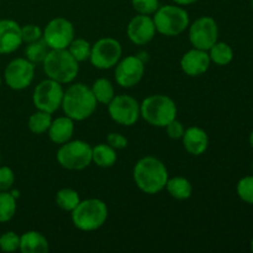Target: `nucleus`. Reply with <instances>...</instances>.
Segmentation results:
<instances>
[{
    "label": "nucleus",
    "instance_id": "20",
    "mask_svg": "<svg viewBox=\"0 0 253 253\" xmlns=\"http://www.w3.org/2000/svg\"><path fill=\"white\" fill-rule=\"evenodd\" d=\"M19 250L22 253H46L49 245L46 237L37 231H27L20 236Z\"/></svg>",
    "mask_w": 253,
    "mask_h": 253
},
{
    "label": "nucleus",
    "instance_id": "23",
    "mask_svg": "<svg viewBox=\"0 0 253 253\" xmlns=\"http://www.w3.org/2000/svg\"><path fill=\"white\" fill-rule=\"evenodd\" d=\"M91 91H93L94 96H95L96 101L104 105H108L115 96V90L111 84V82L106 78H99L96 79L91 86Z\"/></svg>",
    "mask_w": 253,
    "mask_h": 253
},
{
    "label": "nucleus",
    "instance_id": "5",
    "mask_svg": "<svg viewBox=\"0 0 253 253\" xmlns=\"http://www.w3.org/2000/svg\"><path fill=\"white\" fill-rule=\"evenodd\" d=\"M108 207L100 199H86L77 205L72 211L73 225L81 231H95L105 224Z\"/></svg>",
    "mask_w": 253,
    "mask_h": 253
},
{
    "label": "nucleus",
    "instance_id": "12",
    "mask_svg": "<svg viewBox=\"0 0 253 253\" xmlns=\"http://www.w3.org/2000/svg\"><path fill=\"white\" fill-rule=\"evenodd\" d=\"M42 39L51 49L68 48L74 39L73 24L64 17H56L46 25Z\"/></svg>",
    "mask_w": 253,
    "mask_h": 253
},
{
    "label": "nucleus",
    "instance_id": "2",
    "mask_svg": "<svg viewBox=\"0 0 253 253\" xmlns=\"http://www.w3.org/2000/svg\"><path fill=\"white\" fill-rule=\"evenodd\" d=\"M95 96L85 84L77 83L69 86L63 94L62 109L66 116L73 121H83L90 118L96 109Z\"/></svg>",
    "mask_w": 253,
    "mask_h": 253
},
{
    "label": "nucleus",
    "instance_id": "40",
    "mask_svg": "<svg viewBox=\"0 0 253 253\" xmlns=\"http://www.w3.org/2000/svg\"><path fill=\"white\" fill-rule=\"evenodd\" d=\"M250 145H251V147L253 148V131L251 132V135H250Z\"/></svg>",
    "mask_w": 253,
    "mask_h": 253
},
{
    "label": "nucleus",
    "instance_id": "6",
    "mask_svg": "<svg viewBox=\"0 0 253 253\" xmlns=\"http://www.w3.org/2000/svg\"><path fill=\"white\" fill-rule=\"evenodd\" d=\"M156 31L165 36H178L189 26V15L183 7L175 5L160 6L153 16Z\"/></svg>",
    "mask_w": 253,
    "mask_h": 253
},
{
    "label": "nucleus",
    "instance_id": "24",
    "mask_svg": "<svg viewBox=\"0 0 253 253\" xmlns=\"http://www.w3.org/2000/svg\"><path fill=\"white\" fill-rule=\"evenodd\" d=\"M210 61L217 66H227L234 58V51L226 42H216L209 49Z\"/></svg>",
    "mask_w": 253,
    "mask_h": 253
},
{
    "label": "nucleus",
    "instance_id": "4",
    "mask_svg": "<svg viewBox=\"0 0 253 253\" xmlns=\"http://www.w3.org/2000/svg\"><path fill=\"white\" fill-rule=\"evenodd\" d=\"M140 111L146 123L155 127H166L177 116V105L169 96L156 94L142 101Z\"/></svg>",
    "mask_w": 253,
    "mask_h": 253
},
{
    "label": "nucleus",
    "instance_id": "11",
    "mask_svg": "<svg viewBox=\"0 0 253 253\" xmlns=\"http://www.w3.org/2000/svg\"><path fill=\"white\" fill-rule=\"evenodd\" d=\"M219 29L212 17L202 16L195 20L189 27V41L194 48L209 51L217 42Z\"/></svg>",
    "mask_w": 253,
    "mask_h": 253
},
{
    "label": "nucleus",
    "instance_id": "29",
    "mask_svg": "<svg viewBox=\"0 0 253 253\" xmlns=\"http://www.w3.org/2000/svg\"><path fill=\"white\" fill-rule=\"evenodd\" d=\"M69 53L78 62H84L89 59L91 53V44L84 39H73L71 44L67 48Z\"/></svg>",
    "mask_w": 253,
    "mask_h": 253
},
{
    "label": "nucleus",
    "instance_id": "30",
    "mask_svg": "<svg viewBox=\"0 0 253 253\" xmlns=\"http://www.w3.org/2000/svg\"><path fill=\"white\" fill-rule=\"evenodd\" d=\"M237 195L242 202L253 205V175H247L240 179L236 187Z\"/></svg>",
    "mask_w": 253,
    "mask_h": 253
},
{
    "label": "nucleus",
    "instance_id": "13",
    "mask_svg": "<svg viewBox=\"0 0 253 253\" xmlns=\"http://www.w3.org/2000/svg\"><path fill=\"white\" fill-rule=\"evenodd\" d=\"M35 77V64L27 58H15L4 71V79L12 90H22L31 85Z\"/></svg>",
    "mask_w": 253,
    "mask_h": 253
},
{
    "label": "nucleus",
    "instance_id": "39",
    "mask_svg": "<svg viewBox=\"0 0 253 253\" xmlns=\"http://www.w3.org/2000/svg\"><path fill=\"white\" fill-rule=\"evenodd\" d=\"M10 193H11V195L15 198V199H16V198H19V195H20L19 190H12V192H10Z\"/></svg>",
    "mask_w": 253,
    "mask_h": 253
},
{
    "label": "nucleus",
    "instance_id": "43",
    "mask_svg": "<svg viewBox=\"0 0 253 253\" xmlns=\"http://www.w3.org/2000/svg\"><path fill=\"white\" fill-rule=\"evenodd\" d=\"M251 2H252V7H253V0H251Z\"/></svg>",
    "mask_w": 253,
    "mask_h": 253
},
{
    "label": "nucleus",
    "instance_id": "33",
    "mask_svg": "<svg viewBox=\"0 0 253 253\" xmlns=\"http://www.w3.org/2000/svg\"><path fill=\"white\" fill-rule=\"evenodd\" d=\"M21 36L22 42L31 43V42H35L37 41V40L42 39V30L40 29L37 25H25V26L21 27Z\"/></svg>",
    "mask_w": 253,
    "mask_h": 253
},
{
    "label": "nucleus",
    "instance_id": "9",
    "mask_svg": "<svg viewBox=\"0 0 253 253\" xmlns=\"http://www.w3.org/2000/svg\"><path fill=\"white\" fill-rule=\"evenodd\" d=\"M123 48L118 40L105 37L96 41L91 46V53L89 59L91 64L98 69H110L120 61Z\"/></svg>",
    "mask_w": 253,
    "mask_h": 253
},
{
    "label": "nucleus",
    "instance_id": "17",
    "mask_svg": "<svg viewBox=\"0 0 253 253\" xmlns=\"http://www.w3.org/2000/svg\"><path fill=\"white\" fill-rule=\"evenodd\" d=\"M210 57L208 51L193 48L183 54L180 59L182 71L189 77H198L204 74L210 67Z\"/></svg>",
    "mask_w": 253,
    "mask_h": 253
},
{
    "label": "nucleus",
    "instance_id": "37",
    "mask_svg": "<svg viewBox=\"0 0 253 253\" xmlns=\"http://www.w3.org/2000/svg\"><path fill=\"white\" fill-rule=\"evenodd\" d=\"M173 1L178 5H190V4H194V2H197L198 0H173Z\"/></svg>",
    "mask_w": 253,
    "mask_h": 253
},
{
    "label": "nucleus",
    "instance_id": "36",
    "mask_svg": "<svg viewBox=\"0 0 253 253\" xmlns=\"http://www.w3.org/2000/svg\"><path fill=\"white\" fill-rule=\"evenodd\" d=\"M106 142H108L109 146L115 148V150H123V148L127 147L128 145L127 138L118 132L109 133L108 137H106Z\"/></svg>",
    "mask_w": 253,
    "mask_h": 253
},
{
    "label": "nucleus",
    "instance_id": "28",
    "mask_svg": "<svg viewBox=\"0 0 253 253\" xmlns=\"http://www.w3.org/2000/svg\"><path fill=\"white\" fill-rule=\"evenodd\" d=\"M16 212V199L10 192H0V222H7Z\"/></svg>",
    "mask_w": 253,
    "mask_h": 253
},
{
    "label": "nucleus",
    "instance_id": "41",
    "mask_svg": "<svg viewBox=\"0 0 253 253\" xmlns=\"http://www.w3.org/2000/svg\"><path fill=\"white\" fill-rule=\"evenodd\" d=\"M251 250L253 251V240H252V242H251Z\"/></svg>",
    "mask_w": 253,
    "mask_h": 253
},
{
    "label": "nucleus",
    "instance_id": "34",
    "mask_svg": "<svg viewBox=\"0 0 253 253\" xmlns=\"http://www.w3.org/2000/svg\"><path fill=\"white\" fill-rule=\"evenodd\" d=\"M15 182V174L11 168L0 167V192H6L11 189L12 184Z\"/></svg>",
    "mask_w": 253,
    "mask_h": 253
},
{
    "label": "nucleus",
    "instance_id": "14",
    "mask_svg": "<svg viewBox=\"0 0 253 253\" xmlns=\"http://www.w3.org/2000/svg\"><path fill=\"white\" fill-rule=\"evenodd\" d=\"M145 74V63L137 56H127L118 62L115 81L123 88H132L138 84Z\"/></svg>",
    "mask_w": 253,
    "mask_h": 253
},
{
    "label": "nucleus",
    "instance_id": "18",
    "mask_svg": "<svg viewBox=\"0 0 253 253\" xmlns=\"http://www.w3.org/2000/svg\"><path fill=\"white\" fill-rule=\"evenodd\" d=\"M183 146L185 151L193 156H200L208 150L209 146V137L208 133L203 128L193 126L184 131L182 137Z\"/></svg>",
    "mask_w": 253,
    "mask_h": 253
},
{
    "label": "nucleus",
    "instance_id": "22",
    "mask_svg": "<svg viewBox=\"0 0 253 253\" xmlns=\"http://www.w3.org/2000/svg\"><path fill=\"white\" fill-rule=\"evenodd\" d=\"M167 192L169 193L170 197L178 200H185L190 198L193 193V187L188 179L183 177L168 178V182L166 184Z\"/></svg>",
    "mask_w": 253,
    "mask_h": 253
},
{
    "label": "nucleus",
    "instance_id": "19",
    "mask_svg": "<svg viewBox=\"0 0 253 253\" xmlns=\"http://www.w3.org/2000/svg\"><path fill=\"white\" fill-rule=\"evenodd\" d=\"M74 132V123L68 116H61L52 120L48 128L49 140L56 145H63L68 142Z\"/></svg>",
    "mask_w": 253,
    "mask_h": 253
},
{
    "label": "nucleus",
    "instance_id": "1",
    "mask_svg": "<svg viewBox=\"0 0 253 253\" xmlns=\"http://www.w3.org/2000/svg\"><path fill=\"white\" fill-rule=\"evenodd\" d=\"M133 180L140 190L146 194H157L162 192L168 182V170L158 158L143 157L133 168Z\"/></svg>",
    "mask_w": 253,
    "mask_h": 253
},
{
    "label": "nucleus",
    "instance_id": "16",
    "mask_svg": "<svg viewBox=\"0 0 253 253\" xmlns=\"http://www.w3.org/2000/svg\"><path fill=\"white\" fill-rule=\"evenodd\" d=\"M21 43V26L14 20H0V54L12 53Z\"/></svg>",
    "mask_w": 253,
    "mask_h": 253
},
{
    "label": "nucleus",
    "instance_id": "25",
    "mask_svg": "<svg viewBox=\"0 0 253 253\" xmlns=\"http://www.w3.org/2000/svg\"><path fill=\"white\" fill-rule=\"evenodd\" d=\"M56 203L62 210L64 211H73L77 208V205L81 203V198H79L78 192L71 188H64L57 192L56 195Z\"/></svg>",
    "mask_w": 253,
    "mask_h": 253
},
{
    "label": "nucleus",
    "instance_id": "31",
    "mask_svg": "<svg viewBox=\"0 0 253 253\" xmlns=\"http://www.w3.org/2000/svg\"><path fill=\"white\" fill-rule=\"evenodd\" d=\"M20 247V236L15 232L7 231L0 236V250L4 252H15Z\"/></svg>",
    "mask_w": 253,
    "mask_h": 253
},
{
    "label": "nucleus",
    "instance_id": "15",
    "mask_svg": "<svg viewBox=\"0 0 253 253\" xmlns=\"http://www.w3.org/2000/svg\"><path fill=\"white\" fill-rule=\"evenodd\" d=\"M127 36L132 43L137 46L147 44L156 36V26L150 15L138 14L127 25Z\"/></svg>",
    "mask_w": 253,
    "mask_h": 253
},
{
    "label": "nucleus",
    "instance_id": "45",
    "mask_svg": "<svg viewBox=\"0 0 253 253\" xmlns=\"http://www.w3.org/2000/svg\"><path fill=\"white\" fill-rule=\"evenodd\" d=\"M0 161H1V158H0Z\"/></svg>",
    "mask_w": 253,
    "mask_h": 253
},
{
    "label": "nucleus",
    "instance_id": "8",
    "mask_svg": "<svg viewBox=\"0 0 253 253\" xmlns=\"http://www.w3.org/2000/svg\"><path fill=\"white\" fill-rule=\"evenodd\" d=\"M63 94L62 84L48 78L37 84L32 95V101L37 110L53 114L62 106Z\"/></svg>",
    "mask_w": 253,
    "mask_h": 253
},
{
    "label": "nucleus",
    "instance_id": "38",
    "mask_svg": "<svg viewBox=\"0 0 253 253\" xmlns=\"http://www.w3.org/2000/svg\"><path fill=\"white\" fill-rule=\"evenodd\" d=\"M136 56H137L138 58H140L141 61L143 62V63H146V61H147V59H148L147 52H140V53H137V54H136Z\"/></svg>",
    "mask_w": 253,
    "mask_h": 253
},
{
    "label": "nucleus",
    "instance_id": "35",
    "mask_svg": "<svg viewBox=\"0 0 253 253\" xmlns=\"http://www.w3.org/2000/svg\"><path fill=\"white\" fill-rule=\"evenodd\" d=\"M166 130H167L168 136L173 140H179V138L183 137L184 135V126L180 121H178L177 119L170 121L167 126H166Z\"/></svg>",
    "mask_w": 253,
    "mask_h": 253
},
{
    "label": "nucleus",
    "instance_id": "32",
    "mask_svg": "<svg viewBox=\"0 0 253 253\" xmlns=\"http://www.w3.org/2000/svg\"><path fill=\"white\" fill-rule=\"evenodd\" d=\"M132 7L135 11L142 15H152L160 7L158 0H131Z\"/></svg>",
    "mask_w": 253,
    "mask_h": 253
},
{
    "label": "nucleus",
    "instance_id": "10",
    "mask_svg": "<svg viewBox=\"0 0 253 253\" xmlns=\"http://www.w3.org/2000/svg\"><path fill=\"white\" fill-rule=\"evenodd\" d=\"M108 110L110 118L124 126L135 125L141 116L138 101L125 94L114 96L113 100L108 104Z\"/></svg>",
    "mask_w": 253,
    "mask_h": 253
},
{
    "label": "nucleus",
    "instance_id": "27",
    "mask_svg": "<svg viewBox=\"0 0 253 253\" xmlns=\"http://www.w3.org/2000/svg\"><path fill=\"white\" fill-rule=\"evenodd\" d=\"M52 114L46 113V111L37 110L36 113L32 114L29 119V128L31 132L36 135H41L48 131L49 126L52 123Z\"/></svg>",
    "mask_w": 253,
    "mask_h": 253
},
{
    "label": "nucleus",
    "instance_id": "42",
    "mask_svg": "<svg viewBox=\"0 0 253 253\" xmlns=\"http://www.w3.org/2000/svg\"><path fill=\"white\" fill-rule=\"evenodd\" d=\"M1 83H2V81H1V77H0V86H1Z\"/></svg>",
    "mask_w": 253,
    "mask_h": 253
},
{
    "label": "nucleus",
    "instance_id": "44",
    "mask_svg": "<svg viewBox=\"0 0 253 253\" xmlns=\"http://www.w3.org/2000/svg\"><path fill=\"white\" fill-rule=\"evenodd\" d=\"M252 169H253V163H252Z\"/></svg>",
    "mask_w": 253,
    "mask_h": 253
},
{
    "label": "nucleus",
    "instance_id": "21",
    "mask_svg": "<svg viewBox=\"0 0 253 253\" xmlns=\"http://www.w3.org/2000/svg\"><path fill=\"white\" fill-rule=\"evenodd\" d=\"M116 160H118V157H116L115 148L106 145V143H100V145H96L95 147L93 148V152H91V161H93L98 167H113L116 163Z\"/></svg>",
    "mask_w": 253,
    "mask_h": 253
},
{
    "label": "nucleus",
    "instance_id": "7",
    "mask_svg": "<svg viewBox=\"0 0 253 253\" xmlns=\"http://www.w3.org/2000/svg\"><path fill=\"white\" fill-rule=\"evenodd\" d=\"M91 152L93 147H90L88 142L82 140H69L59 147L57 152V161L66 169L82 170L93 162Z\"/></svg>",
    "mask_w": 253,
    "mask_h": 253
},
{
    "label": "nucleus",
    "instance_id": "26",
    "mask_svg": "<svg viewBox=\"0 0 253 253\" xmlns=\"http://www.w3.org/2000/svg\"><path fill=\"white\" fill-rule=\"evenodd\" d=\"M49 49L51 48L47 46L44 40L40 39L37 41L31 42V43H27L26 49H25V54H26V58L31 63H42L44 61V58H46L47 54H48Z\"/></svg>",
    "mask_w": 253,
    "mask_h": 253
},
{
    "label": "nucleus",
    "instance_id": "3",
    "mask_svg": "<svg viewBox=\"0 0 253 253\" xmlns=\"http://www.w3.org/2000/svg\"><path fill=\"white\" fill-rule=\"evenodd\" d=\"M79 62L69 53L67 48L49 49L43 64V71L49 79L61 84L72 83L79 72Z\"/></svg>",
    "mask_w": 253,
    "mask_h": 253
}]
</instances>
